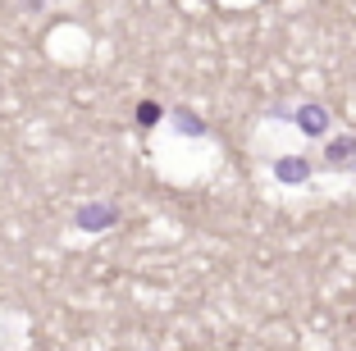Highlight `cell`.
Here are the masks:
<instances>
[{
	"mask_svg": "<svg viewBox=\"0 0 356 351\" xmlns=\"http://www.w3.org/2000/svg\"><path fill=\"white\" fill-rule=\"evenodd\" d=\"M297 128H302L306 137H325L329 133V110H325V105H315V101L297 105Z\"/></svg>",
	"mask_w": 356,
	"mask_h": 351,
	"instance_id": "cell-1",
	"label": "cell"
},
{
	"mask_svg": "<svg viewBox=\"0 0 356 351\" xmlns=\"http://www.w3.org/2000/svg\"><path fill=\"white\" fill-rule=\"evenodd\" d=\"M306 174H311L306 160H279V165H274V178H279V183H306Z\"/></svg>",
	"mask_w": 356,
	"mask_h": 351,
	"instance_id": "cell-2",
	"label": "cell"
},
{
	"mask_svg": "<svg viewBox=\"0 0 356 351\" xmlns=\"http://www.w3.org/2000/svg\"><path fill=\"white\" fill-rule=\"evenodd\" d=\"M329 165L334 169H352L356 165V137H347V142H338L334 151H329Z\"/></svg>",
	"mask_w": 356,
	"mask_h": 351,
	"instance_id": "cell-3",
	"label": "cell"
}]
</instances>
